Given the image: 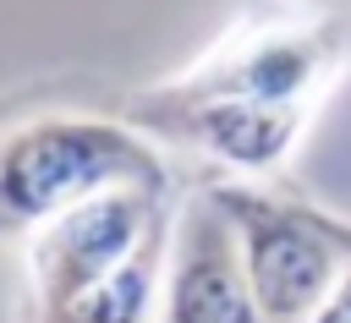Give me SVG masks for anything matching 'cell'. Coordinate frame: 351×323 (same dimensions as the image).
<instances>
[{
  "label": "cell",
  "mask_w": 351,
  "mask_h": 323,
  "mask_svg": "<svg viewBox=\"0 0 351 323\" xmlns=\"http://www.w3.org/2000/svg\"><path fill=\"white\" fill-rule=\"evenodd\" d=\"M170 186L159 137L137 120L88 109H38L0 131V246L27 241L38 224L104 186Z\"/></svg>",
  "instance_id": "obj_1"
},
{
  "label": "cell",
  "mask_w": 351,
  "mask_h": 323,
  "mask_svg": "<svg viewBox=\"0 0 351 323\" xmlns=\"http://www.w3.org/2000/svg\"><path fill=\"white\" fill-rule=\"evenodd\" d=\"M346 71H351V0H252L230 22V33L165 88L318 109V99Z\"/></svg>",
  "instance_id": "obj_2"
},
{
  "label": "cell",
  "mask_w": 351,
  "mask_h": 323,
  "mask_svg": "<svg viewBox=\"0 0 351 323\" xmlns=\"http://www.w3.org/2000/svg\"><path fill=\"white\" fill-rule=\"evenodd\" d=\"M214 192L241 235V263L263 323H307L335 274L351 263V219L247 181H219Z\"/></svg>",
  "instance_id": "obj_3"
},
{
  "label": "cell",
  "mask_w": 351,
  "mask_h": 323,
  "mask_svg": "<svg viewBox=\"0 0 351 323\" xmlns=\"http://www.w3.org/2000/svg\"><path fill=\"white\" fill-rule=\"evenodd\" d=\"M170 186H104L82 203H71L66 214H55L49 224H38L22 252H27V307L33 318L55 312L60 301H71L77 290H88L93 279H104L110 268H121L143 241H154L170 224Z\"/></svg>",
  "instance_id": "obj_4"
},
{
  "label": "cell",
  "mask_w": 351,
  "mask_h": 323,
  "mask_svg": "<svg viewBox=\"0 0 351 323\" xmlns=\"http://www.w3.org/2000/svg\"><path fill=\"white\" fill-rule=\"evenodd\" d=\"M126 120H137L148 137L192 148V153H203V159H214L236 175H269L296 153L313 109L230 99V93H176V88L159 82V88L132 99Z\"/></svg>",
  "instance_id": "obj_5"
},
{
  "label": "cell",
  "mask_w": 351,
  "mask_h": 323,
  "mask_svg": "<svg viewBox=\"0 0 351 323\" xmlns=\"http://www.w3.org/2000/svg\"><path fill=\"white\" fill-rule=\"evenodd\" d=\"M159 323H263L241 263V235L214 186L192 192L170 219Z\"/></svg>",
  "instance_id": "obj_6"
},
{
  "label": "cell",
  "mask_w": 351,
  "mask_h": 323,
  "mask_svg": "<svg viewBox=\"0 0 351 323\" xmlns=\"http://www.w3.org/2000/svg\"><path fill=\"white\" fill-rule=\"evenodd\" d=\"M176 219V214H170ZM165 252H170V224L143 241L121 268H110L104 279H93L88 290H77L71 301H60L55 312L33 318V323H159V296H165Z\"/></svg>",
  "instance_id": "obj_7"
},
{
  "label": "cell",
  "mask_w": 351,
  "mask_h": 323,
  "mask_svg": "<svg viewBox=\"0 0 351 323\" xmlns=\"http://www.w3.org/2000/svg\"><path fill=\"white\" fill-rule=\"evenodd\" d=\"M307 323H351V263L335 274V285H329L324 301L307 312Z\"/></svg>",
  "instance_id": "obj_8"
}]
</instances>
